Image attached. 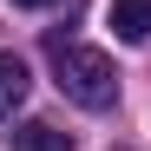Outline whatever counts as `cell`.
I'll return each instance as SVG.
<instances>
[{"label":"cell","mask_w":151,"mask_h":151,"mask_svg":"<svg viewBox=\"0 0 151 151\" xmlns=\"http://www.w3.org/2000/svg\"><path fill=\"white\" fill-rule=\"evenodd\" d=\"M13 7H53V0H13Z\"/></svg>","instance_id":"obj_5"},{"label":"cell","mask_w":151,"mask_h":151,"mask_svg":"<svg viewBox=\"0 0 151 151\" xmlns=\"http://www.w3.org/2000/svg\"><path fill=\"white\" fill-rule=\"evenodd\" d=\"M13 151H72V138L66 132H53V125H40V118H27V125H13Z\"/></svg>","instance_id":"obj_3"},{"label":"cell","mask_w":151,"mask_h":151,"mask_svg":"<svg viewBox=\"0 0 151 151\" xmlns=\"http://www.w3.org/2000/svg\"><path fill=\"white\" fill-rule=\"evenodd\" d=\"M27 92H33V79H27V59L0 53V118H13L20 105H27Z\"/></svg>","instance_id":"obj_2"},{"label":"cell","mask_w":151,"mask_h":151,"mask_svg":"<svg viewBox=\"0 0 151 151\" xmlns=\"http://www.w3.org/2000/svg\"><path fill=\"white\" fill-rule=\"evenodd\" d=\"M53 86L72 99V105L105 112L112 99H118V66L99 53V46H66V40H53Z\"/></svg>","instance_id":"obj_1"},{"label":"cell","mask_w":151,"mask_h":151,"mask_svg":"<svg viewBox=\"0 0 151 151\" xmlns=\"http://www.w3.org/2000/svg\"><path fill=\"white\" fill-rule=\"evenodd\" d=\"M118 40H151V0H112Z\"/></svg>","instance_id":"obj_4"}]
</instances>
